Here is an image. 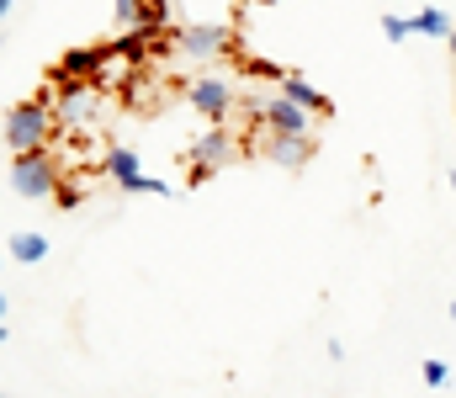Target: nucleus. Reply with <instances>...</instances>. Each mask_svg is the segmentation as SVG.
<instances>
[{"mask_svg": "<svg viewBox=\"0 0 456 398\" xmlns=\"http://www.w3.org/2000/svg\"><path fill=\"white\" fill-rule=\"evenodd\" d=\"M53 96H32V102H16L5 112V149L11 154H27V149H43L48 133H53Z\"/></svg>", "mask_w": 456, "mask_h": 398, "instance_id": "1", "label": "nucleus"}, {"mask_svg": "<svg viewBox=\"0 0 456 398\" xmlns=\"http://www.w3.org/2000/svg\"><path fill=\"white\" fill-rule=\"evenodd\" d=\"M59 191V165L48 149H27V154H11V197L21 202H43Z\"/></svg>", "mask_w": 456, "mask_h": 398, "instance_id": "2", "label": "nucleus"}, {"mask_svg": "<svg viewBox=\"0 0 456 398\" xmlns=\"http://www.w3.org/2000/svg\"><path fill=\"white\" fill-rule=\"evenodd\" d=\"M53 118H59V128H91L102 118L96 80H53Z\"/></svg>", "mask_w": 456, "mask_h": 398, "instance_id": "3", "label": "nucleus"}, {"mask_svg": "<svg viewBox=\"0 0 456 398\" xmlns=\"http://www.w3.org/2000/svg\"><path fill=\"white\" fill-rule=\"evenodd\" d=\"M224 165H233V133H228L224 123H213L202 138H191L186 170H191V181H208V175H218Z\"/></svg>", "mask_w": 456, "mask_h": 398, "instance_id": "4", "label": "nucleus"}, {"mask_svg": "<svg viewBox=\"0 0 456 398\" xmlns=\"http://www.w3.org/2000/svg\"><path fill=\"white\" fill-rule=\"evenodd\" d=\"M170 43H175L181 53H191V59H218V53H228V48H239L233 27H224V21H197V27H175V32H170Z\"/></svg>", "mask_w": 456, "mask_h": 398, "instance_id": "5", "label": "nucleus"}, {"mask_svg": "<svg viewBox=\"0 0 456 398\" xmlns=\"http://www.w3.org/2000/svg\"><path fill=\"white\" fill-rule=\"evenodd\" d=\"M233 80H224V75H197L191 85H186V102H191V112L197 118H208V123H224L228 112H233Z\"/></svg>", "mask_w": 456, "mask_h": 398, "instance_id": "6", "label": "nucleus"}, {"mask_svg": "<svg viewBox=\"0 0 456 398\" xmlns=\"http://www.w3.org/2000/svg\"><path fill=\"white\" fill-rule=\"evenodd\" d=\"M112 59H117L112 43H96V48H64L59 64L48 69V80H96Z\"/></svg>", "mask_w": 456, "mask_h": 398, "instance_id": "7", "label": "nucleus"}, {"mask_svg": "<svg viewBox=\"0 0 456 398\" xmlns=\"http://www.w3.org/2000/svg\"><path fill=\"white\" fill-rule=\"evenodd\" d=\"M255 118H260L271 133H308V128H314V112H308L303 102H292L287 91H276V96L255 102Z\"/></svg>", "mask_w": 456, "mask_h": 398, "instance_id": "8", "label": "nucleus"}, {"mask_svg": "<svg viewBox=\"0 0 456 398\" xmlns=\"http://www.w3.org/2000/svg\"><path fill=\"white\" fill-rule=\"evenodd\" d=\"M308 154H314V138L308 133H271L265 138V159L281 165V170H303Z\"/></svg>", "mask_w": 456, "mask_h": 398, "instance_id": "9", "label": "nucleus"}, {"mask_svg": "<svg viewBox=\"0 0 456 398\" xmlns=\"http://www.w3.org/2000/svg\"><path fill=\"white\" fill-rule=\"evenodd\" d=\"M276 91H287L292 102H303V107H308V112H319V118H330V112H335V102H330V96H324L314 80H303L297 69H287V75L276 80Z\"/></svg>", "mask_w": 456, "mask_h": 398, "instance_id": "10", "label": "nucleus"}, {"mask_svg": "<svg viewBox=\"0 0 456 398\" xmlns=\"http://www.w3.org/2000/svg\"><path fill=\"white\" fill-rule=\"evenodd\" d=\"M102 165H107V175H112L117 186L133 197V186H138V175H143V165H138V154L133 149H122V143H112L107 154H102Z\"/></svg>", "mask_w": 456, "mask_h": 398, "instance_id": "11", "label": "nucleus"}, {"mask_svg": "<svg viewBox=\"0 0 456 398\" xmlns=\"http://www.w3.org/2000/svg\"><path fill=\"white\" fill-rule=\"evenodd\" d=\"M159 37H165V32H154V27H127V32L112 43V53L117 59H127V64H143V53H149Z\"/></svg>", "mask_w": 456, "mask_h": 398, "instance_id": "12", "label": "nucleus"}, {"mask_svg": "<svg viewBox=\"0 0 456 398\" xmlns=\"http://www.w3.org/2000/svg\"><path fill=\"white\" fill-rule=\"evenodd\" d=\"M5 250H11V261H16V265H43L53 245H48L43 234H32V229H27V234H11V240H5Z\"/></svg>", "mask_w": 456, "mask_h": 398, "instance_id": "13", "label": "nucleus"}, {"mask_svg": "<svg viewBox=\"0 0 456 398\" xmlns=\"http://www.w3.org/2000/svg\"><path fill=\"white\" fill-rule=\"evenodd\" d=\"M452 16H446V11H441V5H425V11H414V32H425V37H441V43H446V37H452Z\"/></svg>", "mask_w": 456, "mask_h": 398, "instance_id": "14", "label": "nucleus"}, {"mask_svg": "<svg viewBox=\"0 0 456 398\" xmlns=\"http://www.w3.org/2000/svg\"><path fill=\"white\" fill-rule=\"evenodd\" d=\"M409 32H414V16H393V11L382 16V37H387V43H403Z\"/></svg>", "mask_w": 456, "mask_h": 398, "instance_id": "15", "label": "nucleus"}, {"mask_svg": "<svg viewBox=\"0 0 456 398\" xmlns=\"http://www.w3.org/2000/svg\"><path fill=\"white\" fill-rule=\"evenodd\" d=\"M419 378H425V388H446V383H452V367H446V361H441V356H430V361H425V372H419Z\"/></svg>", "mask_w": 456, "mask_h": 398, "instance_id": "16", "label": "nucleus"}, {"mask_svg": "<svg viewBox=\"0 0 456 398\" xmlns=\"http://www.w3.org/2000/svg\"><path fill=\"white\" fill-rule=\"evenodd\" d=\"M80 202H86V191H80V186H59V191H53V207H59V213H75Z\"/></svg>", "mask_w": 456, "mask_h": 398, "instance_id": "17", "label": "nucleus"}, {"mask_svg": "<svg viewBox=\"0 0 456 398\" xmlns=\"http://www.w3.org/2000/svg\"><path fill=\"white\" fill-rule=\"evenodd\" d=\"M117 5V27H138V16H143V0H112Z\"/></svg>", "mask_w": 456, "mask_h": 398, "instance_id": "18", "label": "nucleus"}, {"mask_svg": "<svg viewBox=\"0 0 456 398\" xmlns=\"http://www.w3.org/2000/svg\"><path fill=\"white\" fill-rule=\"evenodd\" d=\"M16 11V0H0V16H11Z\"/></svg>", "mask_w": 456, "mask_h": 398, "instance_id": "19", "label": "nucleus"}, {"mask_svg": "<svg viewBox=\"0 0 456 398\" xmlns=\"http://www.w3.org/2000/svg\"><path fill=\"white\" fill-rule=\"evenodd\" d=\"M446 48H452V53H456V27H452V37H446Z\"/></svg>", "mask_w": 456, "mask_h": 398, "instance_id": "20", "label": "nucleus"}, {"mask_svg": "<svg viewBox=\"0 0 456 398\" xmlns=\"http://www.w3.org/2000/svg\"><path fill=\"white\" fill-rule=\"evenodd\" d=\"M452 191H456V165H452Z\"/></svg>", "mask_w": 456, "mask_h": 398, "instance_id": "21", "label": "nucleus"}, {"mask_svg": "<svg viewBox=\"0 0 456 398\" xmlns=\"http://www.w3.org/2000/svg\"><path fill=\"white\" fill-rule=\"evenodd\" d=\"M255 5H276V0H255Z\"/></svg>", "mask_w": 456, "mask_h": 398, "instance_id": "22", "label": "nucleus"}, {"mask_svg": "<svg viewBox=\"0 0 456 398\" xmlns=\"http://www.w3.org/2000/svg\"><path fill=\"white\" fill-rule=\"evenodd\" d=\"M452 319H456V297H452Z\"/></svg>", "mask_w": 456, "mask_h": 398, "instance_id": "23", "label": "nucleus"}]
</instances>
